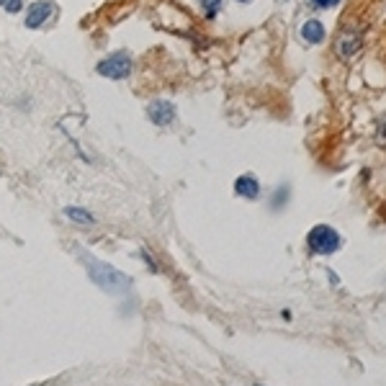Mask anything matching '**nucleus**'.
Segmentation results:
<instances>
[{
	"label": "nucleus",
	"instance_id": "obj_1",
	"mask_svg": "<svg viewBox=\"0 0 386 386\" xmlns=\"http://www.w3.org/2000/svg\"><path fill=\"white\" fill-rule=\"evenodd\" d=\"M77 255H80V263L82 268H85V273H88V278L101 291L111 294V296H122V294H127L129 289H132V281H129L116 265L106 263V260L95 257L93 252L82 250V247L77 250Z\"/></svg>",
	"mask_w": 386,
	"mask_h": 386
},
{
	"label": "nucleus",
	"instance_id": "obj_2",
	"mask_svg": "<svg viewBox=\"0 0 386 386\" xmlns=\"http://www.w3.org/2000/svg\"><path fill=\"white\" fill-rule=\"evenodd\" d=\"M340 242L343 240H340L338 230L330 227V224H317L306 235V247H309L312 255H332V252H338Z\"/></svg>",
	"mask_w": 386,
	"mask_h": 386
},
{
	"label": "nucleus",
	"instance_id": "obj_3",
	"mask_svg": "<svg viewBox=\"0 0 386 386\" xmlns=\"http://www.w3.org/2000/svg\"><path fill=\"white\" fill-rule=\"evenodd\" d=\"M132 70H134V57L129 55L127 49H119V52L103 57L95 65V73L101 75V77H109V80H124V77L132 75Z\"/></svg>",
	"mask_w": 386,
	"mask_h": 386
},
{
	"label": "nucleus",
	"instance_id": "obj_4",
	"mask_svg": "<svg viewBox=\"0 0 386 386\" xmlns=\"http://www.w3.org/2000/svg\"><path fill=\"white\" fill-rule=\"evenodd\" d=\"M335 55L340 60H353V57H358V52L363 49V31L360 28H353V26H345L340 28V34L335 36Z\"/></svg>",
	"mask_w": 386,
	"mask_h": 386
},
{
	"label": "nucleus",
	"instance_id": "obj_5",
	"mask_svg": "<svg viewBox=\"0 0 386 386\" xmlns=\"http://www.w3.org/2000/svg\"><path fill=\"white\" fill-rule=\"evenodd\" d=\"M55 16V3L52 0H36L26 8V16H23V23L26 28H44Z\"/></svg>",
	"mask_w": 386,
	"mask_h": 386
},
{
	"label": "nucleus",
	"instance_id": "obj_6",
	"mask_svg": "<svg viewBox=\"0 0 386 386\" xmlns=\"http://www.w3.org/2000/svg\"><path fill=\"white\" fill-rule=\"evenodd\" d=\"M176 116H178L176 106L170 101H165V98H155V101L147 103V119L155 124V127L160 129L170 127V124L176 122Z\"/></svg>",
	"mask_w": 386,
	"mask_h": 386
},
{
	"label": "nucleus",
	"instance_id": "obj_7",
	"mask_svg": "<svg viewBox=\"0 0 386 386\" xmlns=\"http://www.w3.org/2000/svg\"><path fill=\"white\" fill-rule=\"evenodd\" d=\"M235 193L240 198H247V201H257L260 198V181H257L252 173H242V176L235 181Z\"/></svg>",
	"mask_w": 386,
	"mask_h": 386
},
{
	"label": "nucleus",
	"instance_id": "obj_8",
	"mask_svg": "<svg viewBox=\"0 0 386 386\" xmlns=\"http://www.w3.org/2000/svg\"><path fill=\"white\" fill-rule=\"evenodd\" d=\"M299 34H301V41H304V44H312V47H317V44H322V41H325L327 31L317 18H309V21H304V23H301V31H299Z\"/></svg>",
	"mask_w": 386,
	"mask_h": 386
},
{
	"label": "nucleus",
	"instance_id": "obj_9",
	"mask_svg": "<svg viewBox=\"0 0 386 386\" xmlns=\"http://www.w3.org/2000/svg\"><path fill=\"white\" fill-rule=\"evenodd\" d=\"M65 219L73 224H77V227H93V224H98V219H95V214L90 209H85V206H65Z\"/></svg>",
	"mask_w": 386,
	"mask_h": 386
},
{
	"label": "nucleus",
	"instance_id": "obj_10",
	"mask_svg": "<svg viewBox=\"0 0 386 386\" xmlns=\"http://www.w3.org/2000/svg\"><path fill=\"white\" fill-rule=\"evenodd\" d=\"M198 8L206 18H217V14L222 11V0H198Z\"/></svg>",
	"mask_w": 386,
	"mask_h": 386
},
{
	"label": "nucleus",
	"instance_id": "obj_11",
	"mask_svg": "<svg viewBox=\"0 0 386 386\" xmlns=\"http://www.w3.org/2000/svg\"><path fill=\"white\" fill-rule=\"evenodd\" d=\"M0 8L6 11V14H21L23 11V0H0Z\"/></svg>",
	"mask_w": 386,
	"mask_h": 386
},
{
	"label": "nucleus",
	"instance_id": "obj_12",
	"mask_svg": "<svg viewBox=\"0 0 386 386\" xmlns=\"http://www.w3.org/2000/svg\"><path fill=\"white\" fill-rule=\"evenodd\" d=\"M139 255H142V263L149 268V273H157V271H160V268H157V263H155V257H152V252H149V250H142Z\"/></svg>",
	"mask_w": 386,
	"mask_h": 386
},
{
	"label": "nucleus",
	"instance_id": "obj_13",
	"mask_svg": "<svg viewBox=\"0 0 386 386\" xmlns=\"http://www.w3.org/2000/svg\"><path fill=\"white\" fill-rule=\"evenodd\" d=\"M317 11H330V8H335L340 3V0H309Z\"/></svg>",
	"mask_w": 386,
	"mask_h": 386
},
{
	"label": "nucleus",
	"instance_id": "obj_14",
	"mask_svg": "<svg viewBox=\"0 0 386 386\" xmlns=\"http://www.w3.org/2000/svg\"><path fill=\"white\" fill-rule=\"evenodd\" d=\"M237 3H250V0H237Z\"/></svg>",
	"mask_w": 386,
	"mask_h": 386
},
{
	"label": "nucleus",
	"instance_id": "obj_15",
	"mask_svg": "<svg viewBox=\"0 0 386 386\" xmlns=\"http://www.w3.org/2000/svg\"><path fill=\"white\" fill-rule=\"evenodd\" d=\"M257 386H263V384H257Z\"/></svg>",
	"mask_w": 386,
	"mask_h": 386
}]
</instances>
